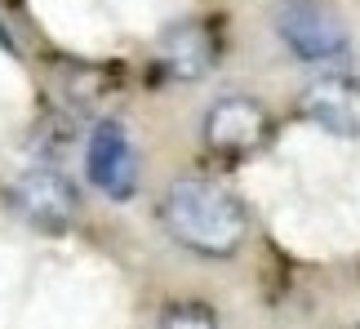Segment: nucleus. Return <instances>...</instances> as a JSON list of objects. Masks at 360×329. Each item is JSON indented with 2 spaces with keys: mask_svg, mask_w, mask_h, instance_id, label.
<instances>
[{
  "mask_svg": "<svg viewBox=\"0 0 360 329\" xmlns=\"http://www.w3.org/2000/svg\"><path fill=\"white\" fill-rule=\"evenodd\" d=\"M271 22L298 63H347L352 53L347 22L329 0H281Z\"/></svg>",
  "mask_w": 360,
  "mask_h": 329,
  "instance_id": "2",
  "label": "nucleus"
},
{
  "mask_svg": "<svg viewBox=\"0 0 360 329\" xmlns=\"http://www.w3.org/2000/svg\"><path fill=\"white\" fill-rule=\"evenodd\" d=\"M5 200L13 205V214L27 218L40 231H67L80 218V196L72 187V178L53 164H32L18 178H9Z\"/></svg>",
  "mask_w": 360,
  "mask_h": 329,
  "instance_id": "3",
  "label": "nucleus"
},
{
  "mask_svg": "<svg viewBox=\"0 0 360 329\" xmlns=\"http://www.w3.org/2000/svg\"><path fill=\"white\" fill-rule=\"evenodd\" d=\"M85 174L107 200H134L138 191V152L120 120H98L85 143Z\"/></svg>",
  "mask_w": 360,
  "mask_h": 329,
  "instance_id": "5",
  "label": "nucleus"
},
{
  "mask_svg": "<svg viewBox=\"0 0 360 329\" xmlns=\"http://www.w3.org/2000/svg\"><path fill=\"white\" fill-rule=\"evenodd\" d=\"M156 63L169 80H205L218 63V32L200 18L165 27L156 40Z\"/></svg>",
  "mask_w": 360,
  "mask_h": 329,
  "instance_id": "6",
  "label": "nucleus"
},
{
  "mask_svg": "<svg viewBox=\"0 0 360 329\" xmlns=\"http://www.w3.org/2000/svg\"><path fill=\"white\" fill-rule=\"evenodd\" d=\"M156 329H218V321H214V311L205 303H174L160 316Z\"/></svg>",
  "mask_w": 360,
  "mask_h": 329,
  "instance_id": "8",
  "label": "nucleus"
},
{
  "mask_svg": "<svg viewBox=\"0 0 360 329\" xmlns=\"http://www.w3.org/2000/svg\"><path fill=\"white\" fill-rule=\"evenodd\" d=\"M160 223L183 250L205 254V258H227L245 245L249 214L223 183L178 178L160 200Z\"/></svg>",
  "mask_w": 360,
  "mask_h": 329,
  "instance_id": "1",
  "label": "nucleus"
},
{
  "mask_svg": "<svg viewBox=\"0 0 360 329\" xmlns=\"http://www.w3.org/2000/svg\"><path fill=\"white\" fill-rule=\"evenodd\" d=\"M298 116L321 125L325 134L338 138H360V80L352 76H321L298 93Z\"/></svg>",
  "mask_w": 360,
  "mask_h": 329,
  "instance_id": "7",
  "label": "nucleus"
},
{
  "mask_svg": "<svg viewBox=\"0 0 360 329\" xmlns=\"http://www.w3.org/2000/svg\"><path fill=\"white\" fill-rule=\"evenodd\" d=\"M267 138H271V116L258 98L231 93V98H218L205 112V147L227 160L254 156Z\"/></svg>",
  "mask_w": 360,
  "mask_h": 329,
  "instance_id": "4",
  "label": "nucleus"
}]
</instances>
